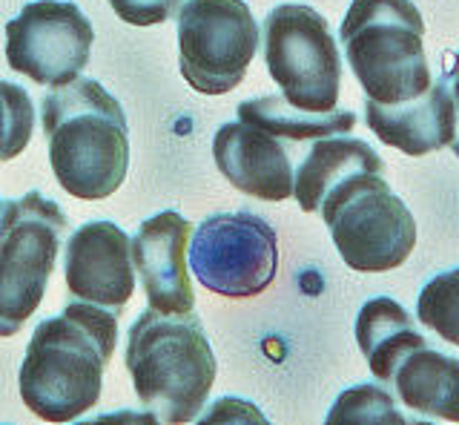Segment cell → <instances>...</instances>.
I'll return each instance as SVG.
<instances>
[{
  "label": "cell",
  "mask_w": 459,
  "mask_h": 425,
  "mask_svg": "<svg viewBox=\"0 0 459 425\" xmlns=\"http://www.w3.org/2000/svg\"><path fill=\"white\" fill-rule=\"evenodd\" d=\"M118 343V314L92 302H69L43 319L26 345L18 374L21 400L35 417L69 422L86 414L104 388Z\"/></svg>",
  "instance_id": "obj_1"
},
{
  "label": "cell",
  "mask_w": 459,
  "mask_h": 425,
  "mask_svg": "<svg viewBox=\"0 0 459 425\" xmlns=\"http://www.w3.org/2000/svg\"><path fill=\"white\" fill-rule=\"evenodd\" d=\"M40 124L57 184L83 202L121 187L129 169V126L118 98L95 78H75L43 95Z\"/></svg>",
  "instance_id": "obj_2"
},
{
  "label": "cell",
  "mask_w": 459,
  "mask_h": 425,
  "mask_svg": "<svg viewBox=\"0 0 459 425\" xmlns=\"http://www.w3.org/2000/svg\"><path fill=\"white\" fill-rule=\"evenodd\" d=\"M124 362L141 405L155 420H198L215 382V353L193 310H143L126 331Z\"/></svg>",
  "instance_id": "obj_3"
},
{
  "label": "cell",
  "mask_w": 459,
  "mask_h": 425,
  "mask_svg": "<svg viewBox=\"0 0 459 425\" xmlns=\"http://www.w3.org/2000/svg\"><path fill=\"white\" fill-rule=\"evenodd\" d=\"M339 40L368 101L405 104L434 83L425 21L411 0H353L339 26Z\"/></svg>",
  "instance_id": "obj_4"
},
{
  "label": "cell",
  "mask_w": 459,
  "mask_h": 425,
  "mask_svg": "<svg viewBox=\"0 0 459 425\" xmlns=\"http://www.w3.org/2000/svg\"><path fill=\"white\" fill-rule=\"evenodd\" d=\"M319 212L351 271H394L416 247L413 212L377 169L342 178L322 198Z\"/></svg>",
  "instance_id": "obj_5"
},
{
  "label": "cell",
  "mask_w": 459,
  "mask_h": 425,
  "mask_svg": "<svg viewBox=\"0 0 459 425\" xmlns=\"http://www.w3.org/2000/svg\"><path fill=\"white\" fill-rule=\"evenodd\" d=\"M69 219L38 190L0 212V336H14L40 308L55 273Z\"/></svg>",
  "instance_id": "obj_6"
},
{
  "label": "cell",
  "mask_w": 459,
  "mask_h": 425,
  "mask_svg": "<svg viewBox=\"0 0 459 425\" xmlns=\"http://www.w3.org/2000/svg\"><path fill=\"white\" fill-rule=\"evenodd\" d=\"M264 64L281 98L305 112H330L339 104L342 52L330 23L305 4H281L262 26Z\"/></svg>",
  "instance_id": "obj_7"
},
{
  "label": "cell",
  "mask_w": 459,
  "mask_h": 425,
  "mask_svg": "<svg viewBox=\"0 0 459 425\" xmlns=\"http://www.w3.org/2000/svg\"><path fill=\"white\" fill-rule=\"evenodd\" d=\"M258 23L244 0H186L178 12V66L201 95H227L258 49Z\"/></svg>",
  "instance_id": "obj_8"
},
{
  "label": "cell",
  "mask_w": 459,
  "mask_h": 425,
  "mask_svg": "<svg viewBox=\"0 0 459 425\" xmlns=\"http://www.w3.org/2000/svg\"><path fill=\"white\" fill-rule=\"evenodd\" d=\"M186 262L201 288L247 299L264 293L279 273V236L250 210L215 212L193 228Z\"/></svg>",
  "instance_id": "obj_9"
},
{
  "label": "cell",
  "mask_w": 459,
  "mask_h": 425,
  "mask_svg": "<svg viewBox=\"0 0 459 425\" xmlns=\"http://www.w3.org/2000/svg\"><path fill=\"white\" fill-rule=\"evenodd\" d=\"M95 30L78 4L35 0L6 23V61L40 87H66L90 64Z\"/></svg>",
  "instance_id": "obj_10"
},
{
  "label": "cell",
  "mask_w": 459,
  "mask_h": 425,
  "mask_svg": "<svg viewBox=\"0 0 459 425\" xmlns=\"http://www.w3.org/2000/svg\"><path fill=\"white\" fill-rule=\"evenodd\" d=\"M64 276L75 299L118 314L135 291L133 239L107 219L81 224L66 242Z\"/></svg>",
  "instance_id": "obj_11"
},
{
  "label": "cell",
  "mask_w": 459,
  "mask_h": 425,
  "mask_svg": "<svg viewBox=\"0 0 459 425\" xmlns=\"http://www.w3.org/2000/svg\"><path fill=\"white\" fill-rule=\"evenodd\" d=\"M212 159L219 173L244 195L262 202L293 198V152L290 141L247 121L221 124L212 138Z\"/></svg>",
  "instance_id": "obj_12"
},
{
  "label": "cell",
  "mask_w": 459,
  "mask_h": 425,
  "mask_svg": "<svg viewBox=\"0 0 459 425\" xmlns=\"http://www.w3.org/2000/svg\"><path fill=\"white\" fill-rule=\"evenodd\" d=\"M190 236L193 224L176 210H161L141 221L133 236V262L150 308L167 314H184L195 308L186 262Z\"/></svg>",
  "instance_id": "obj_13"
},
{
  "label": "cell",
  "mask_w": 459,
  "mask_h": 425,
  "mask_svg": "<svg viewBox=\"0 0 459 425\" xmlns=\"http://www.w3.org/2000/svg\"><path fill=\"white\" fill-rule=\"evenodd\" d=\"M365 121L382 144L405 155H425L451 147L456 133L448 83L434 81L430 90L405 104L365 101Z\"/></svg>",
  "instance_id": "obj_14"
},
{
  "label": "cell",
  "mask_w": 459,
  "mask_h": 425,
  "mask_svg": "<svg viewBox=\"0 0 459 425\" xmlns=\"http://www.w3.org/2000/svg\"><path fill=\"white\" fill-rule=\"evenodd\" d=\"M396 400L413 411L416 420L459 422V360L428 345H411L382 377Z\"/></svg>",
  "instance_id": "obj_15"
},
{
  "label": "cell",
  "mask_w": 459,
  "mask_h": 425,
  "mask_svg": "<svg viewBox=\"0 0 459 425\" xmlns=\"http://www.w3.org/2000/svg\"><path fill=\"white\" fill-rule=\"evenodd\" d=\"M362 169L385 173V161L368 141L342 138V135L316 138L307 155L296 167L293 198L305 212H319L322 198L333 190L342 178L362 173Z\"/></svg>",
  "instance_id": "obj_16"
},
{
  "label": "cell",
  "mask_w": 459,
  "mask_h": 425,
  "mask_svg": "<svg viewBox=\"0 0 459 425\" xmlns=\"http://www.w3.org/2000/svg\"><path fill=\"white\" fill-rule=\"evenodd\" d=\"M356 343L362 348L370 374L382 382L391 371V365L405 353L411 345L425 343V336L416 331V322L391 296H377L368 299L356 317Z\"/></svg>",
  "instance_id": "obj_17"
},
{
  "label": "cell",
  "mask_w": 459,
  "mask_h": 425,
  "mask_svg": "<svg viewBox=\"0 0 459 425\" xmlns=\"http://www.w3.org/2000/svg\"><path fill=\"white\" fill-rule=\"evenodd\" d=\"M238 121H247L255 126L281 135L290 144H305L325 135H348L356 126V112L351 109H330V112H305L284 101L281 95L250 98L238 104Z\"/></svg>",
  "instance_id": "obj_18"
},
{
  "label": "cell",
  "mask_w": 459,
  "mask_h": 425,
  "mask_svg": "<svg viewBox=\"0 0 459 425\" xmlns=\"http://www.w3.org/2000/svg\"><path fill=\"white\" fill-rule=\"evenodd\" d=\"M416 319L451 345H459V267L434 276L416 299Z\"/></svg>",
  "instance_id": "obj_19"
},
{
  "label": "cell",
  "mask_w": 459,
  "mask_h": 425,
  "mask_svg": "<svg viewBox=\"0 0 459 425\" xmlns=\"http://www.w3.org/2000/svg\"><path fill=\"white\" fill-rule=\"evenodd\" d=\"M35 130V104L23 87L0 81V161H12L29 147Z\"/></svg>",
  "instance_id": "obj_20"
},
{
  "label": "cell",
  "mask_w": 459,
  "mask_h": 425,
  "mask_svg": "<svg viewBox=\"0 0 459 425\" xmlns=\"http://www.w3.org/2000/svg\"><path fill=\"white\" fill-rule=\"evenodd\" d=\"M336 420H359V422H382V420H391V422H408L413 417H408L405 411L396 408L394 394L387 391V386H356L351 391H344L333 411L327 414V422H336Z\"/></svg>",
  "instance_id": "obj_21"
},
{
  "label": "cell",
  "mask_w": 459,
  "mask_h": 425,
  "mask_svg": "<svg viewBox=\"0 0 459 425\" xmlns=\"http://www.w3.org/2000/svg\"><path fill=\"white\" fill-rule=\"evenodd\" d=\"M109 6L124 23L158 26V23L178 18L184 0H109Z\"/></svg>",
  "instance_id": "obj_22"
},
{
  "label": "cell",
  "mask_w": 459,
  "mask_h": 425,
  "mask_svg": "<svg viewBox=\"0 0 459 425\" xmlns=\"http://www.w3.org/2000/svg\"><path fill=\"white\" fill-rule=\"evenodd\" d=\"M445 83H448V92H451V104H454V118H456V133L451 141V150L459 159V52L454 55L451 64H445Z\"/></svg>",
  "instance_id": "obj_23"
},
{
  "label": "cell",
  "mask_w": 459,
  "mask_h": 425,
  "mask_svg": "<svg viewBox=\"0 0 459 425\" xmlns=\"http://www.w3.org/2000/svg\"><path fill=\"white\" fill-rule=\"evenodd\" d=\"M0 212H4V202H0Z\"/></svg>",
  "instance_id": "obj_24"
}]
</instances>
